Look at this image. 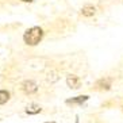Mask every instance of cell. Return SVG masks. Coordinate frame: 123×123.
<instances>
[{
    "label": "cell",
    "mask_w": 123,
    "mask_h": 123,
    "mask_svg": "<svg viewBox=\"0 0 123 123\" xmlns=\"http://www.w3.org/2000/svg\"><path fill=\"white\" fill-rule=\"evenodd\" d=\"M42 37H43V31H42L41 27H31V29H29L25 33L23 39H25V42L27 45L34 46V45L39 43V41L42 39Z\"/></svg>",
    "instance_id": "obj_1"
},
{
    "label": "cell",
    "mask_w": 123,
    "mask_h": 123,
    "mask_svg": "<svg viewBox=\"0 0 123 123\" xmlns=\"http://www.w3.org/2000/svg\"><path fill=\"white\" fill-rule=\"evenodd\" d=\"M22 88L26 93H34V92H37V89H38L37 84L34 83V81H31V80H26L25 83L22 84Z\"/></svg>",
    "instance_id": "obj_2"
},
{
    "label": "cell",
    "mask_w": 123,
    "mask_h": 123,
    "mask_svg": "<svg viewBox=\"0 0 123 123\" xmlns=\"http://www.w3.org/2000/svg\"><path fill=\"white\" fill-rule=\"evenodd\" d=\"M66 83H68V87L70 88H79L80 87V79L74 74H70V76L66 79Z\"/></svg>",
    "instance_id": "obj_3"
},
{
    "label": "cell",
    "mask_w": 123,
    "mask_h": 123,
    "mask_svg": "<svg viewBox=\"0 0 123 123\" xmlns=\"http://www.w3.org/2000/svg\"><path fill=\"white\" fill-rule=\"evenodd\" d=\"M95 12H96V8H95L93 6H85V7L81 10V14H83L84 16H93Z\"/></svg>",
    "instance_id": "obj_4"
},
{
    "label": "cell",
    "mask_w": 123,
    "mask_h": 123,
    "mask_svg": "<svg viewBox=\"0 0 123 123\" xmlns=\"http://www.w3.org/2000/svg\"><path fill=\"white\" fill-rule=\"evenodd\" d=\"M10 99V93H8V91H4L1 89L0 91V105L1 104H6Z\"/></svg>",
    "instance_id": "obj_5"
},
{
    "label": "cell",
    "mask_w": 123,
    "mask_h": 123,
    "mask_svg": "<svg viewBox=\"0 0 123 123\" xmlns=\"http://www.w3.org/2000/svg\"><path fill=\"white\" fill-rule=\"evenodd\" d=\"M98 87L99 88H103V89H110V87H111V80H110V79L100 80V81L98 83Z\"/></svg>",
    "instance_id": "obj_6"
},
{
    "label": "cell",
    "mask_w": 123,
    "mask_h": 123,
    "mask_svg": "<svg viewBox=\"0 0 123 123\" xmlns=\"http://www.w3.org/2000/svg\"><path fill=\"white\" fill-rule=\"evenodd\" d=\"M41 110H42V108H41L39 105H31V107H27L26 112H27V114H30V115H34V114H39Z\"/></svg>",
    "instance_id": "obj_7"
},
{
    "label": "cell",
    "mask_w": 123,
    "mask_h": 123,
    "mask_svg": "<svg viewBox=\"0 0 123 123\" xmlns=\"http://www.w3.org/2000/svg\"><path fill=\"white\" fill-rule=\"evenodd\" d=\"M85 100H88V96H77L76 99H69V100H66V103H83Z\"/></svg>",
    "instance_id": "obj_8"
},
{
    "label": "cell",
    "mask_w": 123,
    "mask_h": 123,
    "mask_svg": "<svg viewBox=\"0 0 123 123\" xmlns=\"http://www.w3.org/2000/svg\"><path fill=\"white\" fill-rule=\"evenodd\" d=\"M22 1H26V3H31L33 0H22Z\"/></svg>",
    "instance_id": "obj_9"
},
{
    "label": "cell",
    "mask_w": 123,
    "mask_h": 123,
    "mask_svg": "<svg viewBox=\"0 0 123 123\" xmlns=\"http://www.w3.org/2000/svg\"><path fill=\"white\" fill-rule=\"evenodd\" d=\"M46 123H55V122H46Z\"/></svg>",
    "instance_id": "obj_10"
}]
</instances>
